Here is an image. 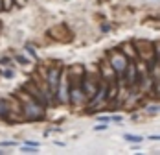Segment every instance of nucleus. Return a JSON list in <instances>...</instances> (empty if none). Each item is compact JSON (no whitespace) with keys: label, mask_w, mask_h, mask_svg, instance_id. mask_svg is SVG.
I'll use <instances>...</instances> for the list:
<instances>
[{"label":"nucleus","mask_w":160,"mask_h":155,"mask_svg":"<svg viewBox=\"0 0 160 155\" xmlns=\"http://www.w3.org/2000/svg\"><path fill=\"white\" fill-rule=\"evenodd\" d=\"M123 139L129 140V142H142V137H140V135H136V137H134V135H125Z\"/></svg>","instance_id":"obj_1"},{"label":"nucleus","mask_w":160,"mask_h":155,"mask_svg":"<svg viewBox=\"0 0 160 155\" xmlns=\"http://www.w3.org/2000/svg\"><path fill=\"white\" fill-rule=\"evenodd\" d=\"M0 146H15V142H0Z\"/></svg>","instance_id":"obj_2"}]
</instances>
